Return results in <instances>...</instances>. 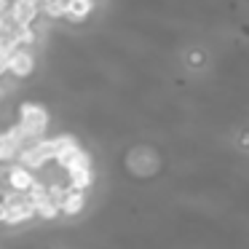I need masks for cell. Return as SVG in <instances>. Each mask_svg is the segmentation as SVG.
<instances>
[{
    "label": "cell",
    "mask_w": 249,
    "mask_h": 249,
    "mask_svg": "<svg viewBox=\"0 0 249 249\" xmlns=\"http://www.w3.org/2000/svg\"><path fill=\"white\" fill-rule=\"evenodd\" d=\"M91 8H94V0H67L65 17L70 19V22H83V19L91 14Z\"/></svg>",
    "instance_id": "5"
},
{
    "label": "cell",
    "mask_w": 249,
    "mask_h": 249,
    "mask_svg": "<svg viewBox=\"0 0 249 249\" xmlns=\"http://www.w3.org/2000/svg\"><path fill=\"white\" fill-rule=\"evenodd\" d=\"M35 70V56L30 54L27 46H17L8 56V75L14 78H27Z\"/></svg>",
    "instance_id": "3"
},
{
    "label": "cell",
    "mask_w": 249,
    "mask_h": 249,
    "mask_svg": "<svg viewBox=\"0 0 249 249\" xmlns=\"http://www.w3.org/2000/svg\"><path fill=\"white\" fill-rule=\"evenodd\" d=\"M8 56H11V51L0 49V78L8 75Z\"/></svg>",
    "instance_id": "6"
},
{
    "label": "cell",
    "mask_w": 249,
    "mask_h": 249,
    "mask_svg": "<svg viewBox=\"0 0 249 249\" xmlns=\"http://www.w3.org/2000/svg\"><path fill=\"white\" fill-rule=\"evenodd\" d=\"M35 217V204L33 196L22 193V190H11L6 196V222L11 225H19V222H27Z\"/></svg>",
    "instance_id": "1"
},
{
    "label": "cell",
    "mask_w": 249,
    "mask_h": 249,
    "mask_svg": "<svg viewBox=\"0 0 249 249\" xmlns=\"http://www.w3.org/2000/svg\"><path fill=\"white\" fill-rule=\"evenodd\" d=\"M0 94H3V91H0Z\"/></svg>",
    "instance_id": "7"
},
{
    "label": "cell",
    "mask_w": 249,
    "mask_h": 249,
    "mask_svg": "<svg viewBox=\"0 0 249 249\" xmlns=\"http://www.w3.org/2000/svg\"><path fill=\"white\" fill-rule=\"evenodd\" d=\"M83 204H86V193L81 188H70L67 196L62 198V214H78L83 209Z\"/></svg>",
    "instance_id": "4"
},
{
    "label": "cell",
    "mask_w": 249,
    "mask_h": 249,
    "mask_svg": "<svg viewBox=\"0 0 249 249\" xmlns=\"http://www.w3.org/2000/svg\"><path fill=\"white\" fill-rule=\"evenodd\" d=\"M46 126H49L46 110L40 107V105H24L22 113H19V129H22L27 137H33V140H40V134L46 131Z\"/></svg>",
    "instance_id": "2"
}]
</instances>
